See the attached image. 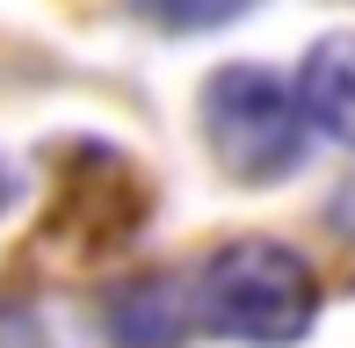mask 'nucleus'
<instances>
[{"instance_id":"nucleus-1","label":"nucleus","mask_w":355,"mask_h":348,"mask_svg":"<svg viewBox=\"0 0 355 348\" xmlns=\"http://www.w3.org/2000/svg\"><path fill=\"white\" fill-rule=\"evenodd\" d=\"M203 290H196V320L225 341H254V348H290L312 334L319 320V276L297 247L283 240H225L203 261Z\"/></svg>"},{"instance_id":"nucleus-2","label":"nucleus","mask_w":355,"mask_h":348,"mask_svg":"<svg viewBox=\"0 0 355 348\" xmlns=\"http://www.w3.org/2000/svg\"><path fill=\"white\" fill-rule=\"evenodd\" d=\"M304 102L297 87L276 80L268 66H218L203 80V146L225 182L239 189H276L304 160Z\"/></svg>"},{"instance_id":"nucleus-3","label":"nucleus","mask_w":355,"mask_h":348,"mask_svg":"<svg viewBox=\"0 0 355 348\" xmlns=\"http://www.w3.org/2000/svg\"><path fill=\"white\" fill-rule=\"evenodd\" d=\"M297 102H304V123L319 138L355 153V29H334L304 51L297 66Z\"/></svg>"},{"instance_id":"nucleus-4","label":"nucleus","mask_w":355,"mask_h":348,"mask_svg":"<svg viewBox=\"0 0 355 348\" xmlns=\"http://www.w3.org/2000/svg\"><path fill=\"white\" fill-rule=\"evenodd\" d=\"M102 320H109V341L116 348H182L196 312H189V290L174 276H138V283H123L109 297Z\"/></svg>"},{"instance_id":"nucleus-5","label":"nucleus","mask_w":355,"mask_h":348,"mask_svg":"<svg viewBox=\"0 0 355 348\" xmlns=\"http://www.w3.org/2000/svg\"><path fill=\"white\" fill-rule=\"evenodd\" d=\"M159 29H218V22H239L254 0H138Z\"/></svg>"},{"instance_id":"nucleus-6","label":"nucleus","mask_w":355,"mask_h":348,"mask_svg":"<svg viewBox=\"0 0 355 348\" xmlns=\"http://www.w3.org/2000/svg\"><path fill=\"white\" fill-rule=\"evenodd\" d=\"M15 196H22V174H15V167H8V153H0V218L15 211Z\"/></svg>"}]
</instances>
